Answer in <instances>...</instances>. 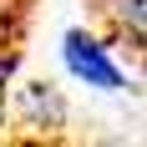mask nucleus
Here are the masks:
<instances>
[{
  "label": "nucleus",
  "mask_w": 147,
  "mask_h": 147,
  "mask_svg": "<svg viewBox=\"0 0 147 147\" xmlns=\"http://www.w3.org/2000/svg\"><path fill=\"white\" fill-rule=\"evenodd\" d=\"M61 56H66V66H71V76H76V81H86V86H102V91H117V86H122L117 61L107 56V46L96 41V36H86V30H66V41H61Z\"/></svg>",
  "instance_id": "obj_1"
},
{
  "label": "nucleus",
  "mask_w": 147,
  "mask_h": 147,
  "mask_svg": "<svg viewBox=\"0 0 147 147\" xmlns=\"http://www.w3.org/2000/svg\"><path fill=\"white\" fill-rule=\"evenodd\" d=\"M26 122L30 127H61L66 122V102L51 81H30L26 86Z\"/></svg>",
  "instance_id": "obj_3"
},
{
  "label": "nucleus",
  "mask_w": 147,
  "mask_h": 147,
  "mask_svg": "<svg viewBox=\"0 0 147 147\" xmlns=\"http://www.w3.org/2000/svg\"><path fill=\"white\" fill-rule=\"evenodd\" d=\"M107 20V36H112V46H127V51H142V0H102L96 5Z\"/></svg>",
  "instance_id": "obj_2"
}]
</instances>
